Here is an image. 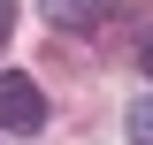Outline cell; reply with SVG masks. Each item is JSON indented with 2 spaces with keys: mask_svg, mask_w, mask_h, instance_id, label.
Wrapping results in <instances>:
<instances>
[{
  "mask_svg": "<svg viewBox=\"0 0 153 145\" xmlns=\"http://www.w3.org/2000/svg\"><path fill=\"white\" fill-rule=\"evenodd\" d=\"M123 130H130V145H153V92H138V99H130Z\"/></svg>",
  "mask_w": 153,
  "mask_h": 145,
  "instance_id": "cell-3",
  "label": "cell"
},
{
  "mask_svg": "<svg viewBox=\"0 0 153 145\" xmlns=\"http://www.w3.org/2000/svg\"><path fill=\"white\" fill-rule=\"evenodd\" d=\"M38 8H46V23H54V31H76V23L107 16V0H38Z\"/></svg>",
  "mask_w": 153,
  "mask_h": 145,
  "instance_id": "cell-2",
  "label": "cell"
},
{
  "mask_svg": "<svg viewBox=\"0 0 153 145\" xmlns=\"http://www.w3.org/2000/svg\"><path fill=\"white\" fill-rule=\"evenodd\" d=\"M138 69H146V76H153V38H146V46H138Z\"/></svg>",
  "mask_w": 153,
  "mask_h": 145,
  "instance_id": "cell-5",
  "label": "cell"
},
{
  "mask_svg": "<svg viewBox=\"0 0 153 145\" xmlns=\"http://www.w3.org/2000/svg\"><path fill=\"white\" fill-rule=\"evenodd\" d=\"M8 31H16V0H0V46H8Z\"/></svg>",
  "mask_w": 153,
  "mask_h": 145,
  "instance_id": "cell-4",
  "label": "cell"
},
{
  "mask_svg": "<svg viewBox=\"0 0 153 145\" xmlns=\"http://www.w3.org/2000/svg\"><path fill=\"white\" fill-rule=\"evenodd\" d=\"M0 130L8 138H38L46 130V92L31 76H0Z\"/></svg>",
  "mask_w": 153,
  "mask_h": 145,
  "instance_id": "cell-1",
  "label": "cell"
}]
</instances>
